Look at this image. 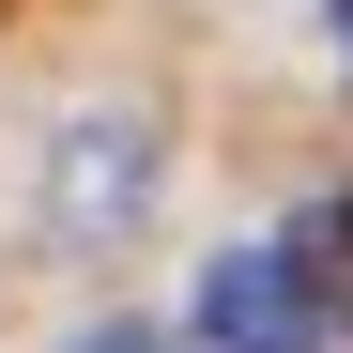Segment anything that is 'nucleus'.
Segmentation results:
<instances>
[{
  "label": "nucleus",
  "mask_w": 353,
  "mask_h": 353,
  "mask_svg": "<svg viewBox=\"0 0 353 353\" xmlns=\"http://www.w3.org/2000/svg\"><path fill=\"white\" fill-rule=\"evenodd\" d=\"M139 215H154V123L139 108H92V123L46 139V230L62 246H123Z\"/></svg>",
  "instance_id": "f257e3e1"
},
{
  "label": "nucleus",
  "mask_w": 353,
  "mask_h": 353,
  "mask_svg": "<svg viewBox=\"0 0 353 353\" xmlns=\"http://www.w3.org/2000/svg\"><path fill=\"white\" fill-rule=\"evenodd\" d=\"M200 353H307V323H292V276L276 246H230L200 276Z\"/></svg>",
  "instance_id": "f03ea898"
},
{
  "label": "nucleus",
  "mask_w": 353,
  "mask_h": 353,
  "mask_svg": "<svg viewBox=\"0 0 353 353\" xmlns=\"http://www.w3.org/2000/svg\"><path fill=\"white\" fill-rule=\"evenodd\" d=\"M338 62H353V0H338Z\"/></svg>",
  "instance_id": "20e7f679"
},
{
  "label": "nucleus",
  "mask_w": 353,
  "mask_h": 353,
  "mask_svg": "<svg viewBox=\"0 0 353 353\" xmlns=\"http://www.w3.org/2000/svg\"><path fill=\"white\" fill-rule=\"evenodd\" d=\"M77 353H154V338H139V323H92V338H77Z\"/></svg>",
  "instance_id": "7ed1b4c3"
}]
</instances>
